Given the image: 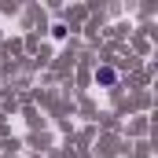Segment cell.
<instances>
[{
    "label": "cell",
    "instance_id": "obj_2",
    "mask_svg": "<svg viewBox=\"0 0 158 158\" xmlns=\"http://www.w3.org/2000/svg\"><path fill=\"white\" fill-rule=\"evenodd\" d=\"M52 37L63 40V37H66V26H63V22H55V26H52Z\"/></svg>",
    "mask_w": 158,
    "mask_h": 158
},
{
    "label": "cell",
    "instance_id": "obj_1",
    "mask_svg": "<svg viewBox=\"0 0 158 158\" xmlns=\"http://www.w3.org/2000/svg\"><path fill=\"white\" fill-rule=\"evenodd\" d=\"M96 85L114 88V85H118V70H114V66H99V70H96Z\"/></svg>",
    "mask_w": 158,
    "mask_h": 158
}]
</instances>
